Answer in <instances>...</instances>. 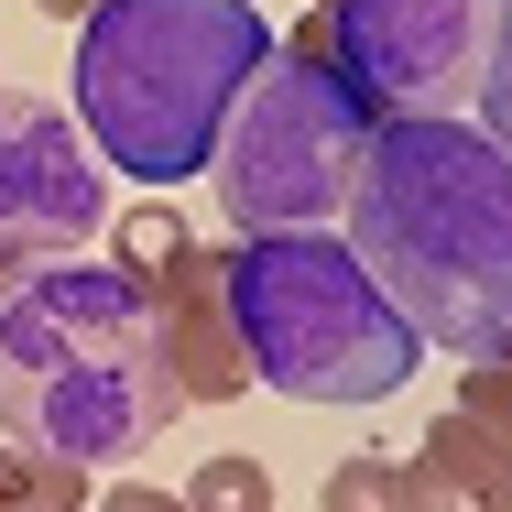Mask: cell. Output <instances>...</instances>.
<instances>
[{
	"instance_id": "1",
	"label": "cell",
	"mask_w": 512,
	"mask_h": 512,
	"mask_svg": "<svg viewBox=\"0 0 512 512\" xmlns=\"http://www.w3.org/2000/svg\"><path fill=\"white\" fill-rule=\"evenodd\" d=\"M186 414L164 360V306L120 262H22L0 273V425L33 458L131 469Z\"/></svg>"
},
{
	"instance_id": "4",
	"label": "cell",
	"mask_w": 512,
	"mask_h": 512,
	"mask_svg": "<svg viewBox=\"0 0 512 512\" xmlns=\"http://www.w3.org/2000/svg\"><path fill=\"white\" fill-rule=\"evenodd\" d=\"M218 306L251 382H273L284 404H393L425 360L393 295L327 229H273V240L218 251Z\"/></svg>"
},
{
	"instance_id": "14",
	"label": "cell",
	"mask_w": 512,
	"mask_h": 512,
	"mask_svg": "<svg viewBox=\"0 0 512 512\" xmlns=\"http://www.w3.org/2000/svg\"><path fill=\"white\" fill-rule=\"evenodd\" d=\"M458 414H480V425H502V436H512V360H491V349L458 360Z\"/></svg>"
},
{
	"instance_id": "10",
	"label": "cell",
	"mask_w": 512,
	"mask_h": 512,
	"mask_svg": "<svg viewBox=\"0 0 512 512\" xmlns=\"http://www.w3.org/2000/svg\"><path fill=\"white\" fill-rule=\"evenodd\" d=\"M480 142L512 164V0H491L480 22Z\"/></svg>"
},
{
	"instance_id": "3",
	"label": "cell",
	"mask_w": 512,
	"mask_h": 512,
	"mask_svg": "<svg viewBox=\"0 0 512 512\" xmlns=\"http://www.w3.org/2000/svg\"><path fill=\"white\" fill-rule=\"evenodd\" d=\"M273 66V22L251 0H99L77 22V120L131 186H186L240 88Z\"/></svg>"
},
{
	"instance_id": "9",
	"label": "cell",
	"mask_w": 512,
	"mask_h": 512,
	"mask_svg": "<svg viewBox=\"0 0 512 512\" xmlns=\"http://www.w3.org/2000/svg\"><path fill=\"white\" fill-rule=\"evenodd\" d=\"M0 512H88V469L33 458V447H0Z\"/></svg>"
},
{
	"instance_id": "7",
	"label": "cell",
	"mask_w": 512,
	"mask_h": 512,
	"mask_svg": "<svg viewBox=\"0 0 512 512\" xmlns=\"http://www.w3.org/2000/svg\"><path fill=\"white\" fill-rule=\"evenodd\" d=\"M109 218V186L88 142L66 131V109L0 88V273L22 262H77Z\"/></svg>"
},
{
	"instance_id": "6",
	"label": "cell",
	"mask_w": 512,
	"mask_h": 512,
	"mask_svg": "<svg viewBox=\"0 0 512 512\" xmlns=\"http://www.w3.org/2000/svg\"><path fill=\"white\" fill-rule=\"evenodd\" d=\"M491 0H316V55L360 88L371 120L447 109L458 77H480Z\"/></svg>"
},
{
	"instance_id": "15",
	"label": "cell",
	"mask_w": 512,
	"mask_h": 512,
	"mask_svg": "<svg viewBox=\"0 0 512 512\" xmlns=\"http://www.w3.org/2000/svg\"><path fill=\"white\" fill-rule=\"evenodd\" d=\"M88 512H186V502L153 491V480H109V491H88Z\"/></svg>"
},
{
	"instance_id": "5",
	"label": "cell",
	"mask_w": 512,
	"mask_h": 512,
	"mask_svg": "<svg viewBox=\"0 0 512 512\" xmlns=\"http://www.w3.org/2000/svg\"><path fill=\"white\" fill-rule=\"evenodd\" d=\"M371 153V109L360 88L316 55V22H295L273 44V66L240 88L207 175H218V218L240 240H273V229H327L349 207V175Z\"/></svg>"
},
{
	"instance_id": "13",
	"label": "cell",
	"mask_w": 512,
	"mask_h": 512,
	"mask_svg": "<svg viewBox=\"0 0 512 512\" xmlns=\"http://www.w3.org/2000/svg\"><path fill=\"white\" fill-rule=\"evenodd\" d=\"M327 512H404V458H338Z\"/></svg>"
},
{
	"instance_id": "18",
	"label": "cell",
	"mask_w": 512,
	"mask_h": 512,
	"mask_svg": "<svg viewBox=\"0 0 512 512\" xmlns=\"http://www.w3.org/2000/svg\"><path fill=\"white\" fill-rule=\"evenodd\" d=\"M480 512H512V502H480Z\"/></svg>"
},
{
	"instance_id": "11",
	"label": "cell",
	"mask_w": 512,
	"mask_h": 512,
	"mask_svg": "<svg viewBox=\"0 0 512 512\" xmlns=\"http://www.w3.org/2000/svg\"><path fill=\"white\" fill-rule=\"evenodd\" d=\"M186 240H197V229H186V218H175V207H164V197H142V207H131V218H120V229H109V262H120V273H142V284H153V273H164V262H175V251H186Z\"/></svg>"
},
{
	"instance_id": "16",
	"label": "cell",
	"mask_w": 512,
	"mask_h": 512,
	"mask_svg": "<svg viewBox=\"0 0 512 512\" xmlns=\"http://www.w3.org/2000/svg\"><path fill=\"white\" fill-rule=\"evenodd\" d=\"M33 11H55V22H88V11H99V0H33Z\"/></svg>"
},
{
	"instance_id": "12",
	"label": "cell",
	"mask_w": 512,
	"mask_h": 512,
	"mask_svg": "<svg viewBox=\"0 0 512 512\" xmlns=\"http://www.w3.org/2000/svg\"><path fill=\"white\" fill-rule=\"evenodd\" d=\"M175 502L186 512H273V469H262V458H207Z\"/></svg>"
},
{
	"instance_id": "8",
	"label": "cell",
	"mask_w": 512,
	"mask_h": 512,
	"mask_svg": "<svg viewBox=\"0 0 512 512\" xmlns=\"http://www.w3.org/2000/svg\"><path fill=\"white\" fill-rule=\"evenodd\" d=\"M153 306H164V360H175V393L186 404H240L251 393V360L229 338V306H218V251H175L153 273Z\"/></svg>"
},
{
	"instance_id": "2",
	"label": "cell",
	"mask_w": 512,
	"mask_h": 512,
	"mask_svg": "<svg viewBox=\"0 0 512 512\" xmlns=\"http://www.w3.org/2000/svg\"><path fill=\"white\" fill-rule=\"evenodd\" d=\"M349 251L425 349L480 360L512 295V164L480 142V120H371V153L349 175Z\"/></svg>"
},
{
	"instance_id": "17",
	"label": "cell",
	"mask_w": 512,
	"mask_h": 512,
	"mask_svg": "<svg viewBox=\"0 0 512 512\" xmlns=\"http://www.w3.org/2000/svg\"><path fill=\"white\" fill-rule=\"evenodd\" d=\"M491 360H512V295H502V327H491Z\"/></svg>"
}]
</instances>
